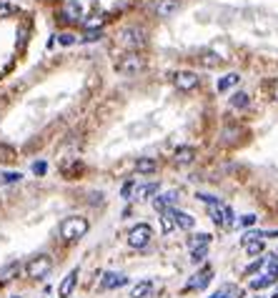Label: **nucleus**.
Segmentation results:
<instances>
[{"instance_id": "1", "label": "nucleus", "mask_w": 278, "mask_h": 298, "mask_svg": "<svg viewBox=\"0 0 278 298\" xmlns=\"http://www.w3.org/2000/svg\"><path fill=\"white\" fill-rule=\"evenodd\" d=\"M88 228H91L88 218H83V216H68V218H63L58 233H60L63 241H80L85 233H88Z\"/></svg>"}, {"instance_id": "2", "label": "nucleus", "mask_w": 278, "mask_h": 298, "mask_svg": "<svg viewBox=\"0 0 278 298\" xmlns=\"http://www.w3.org/2000/svg\"><path fill=\"white\" fill-rule=\"evenodd\" d=\"M50 271H53V258H50L48 253H40V255H35V258H30L25 263V275H28V278H33V281L46 278Z\"/></svg>"}, {"instance_id": "3", "label": "nucleus", "mask_w": 278, "mask_h": 298, "mask_svg": "<svg viewBox=\"0 0 278 298\" xmlns=\"http://www.w3.org/2000/svg\"><path fill=\"white\" fill-rule=\"evenodd\" d=\"M120 43H123L128 50H138V48H143L145 43H148V35L138 25H128V28L120 30Z\"/></svg>"}, {"instance_id": "4", "label": "nucleus", "mask_w": 278, "mask_h": 298, "mask_svg": "<svg viewBox=\"0 0 278 298\" xmlns=\"http://www.w3.org/2000/svg\"><path fill=\"white\" fill-rule=\"evenodd\" d=\"M151 238H153V228L148 223H138L128 230V246L131 248H145L151 243Z\"/></svg>"}, {"instance_id": "5", "label": "nucleus", "mask_w": 278, "mask_h": 298, "mask_svg": "<svg viewBox=\"0 0 278 298\" xmlns=\"http://www.w3.org/2000/svg\"><path fill=\"white\" fill-rule=\"evenodd\" d=\"M208 216H210V221H213V223L221 226V228H228V226L236 223V213H233L228 206H221V203L208 206Z\"/></svg>"}, {"instance_id": "6", "label": "nucleus", "mask_w": 278, "mask_h": 298, "mask_svg": "<svg viewBox=\"0 0 278 298\" xmlns=\"http://www.w3.org/2000/svg\"><path fill=\"white\" fill-rule=\"evenodd\" d=\"M143 68H145V60H143L138 53H128V55H123L120 63H118V70H120L123 75H136V73H140Z\"/></svg>"}, {"instance_id": "7", "label": "nucleus", "mask_w": 278, "mask_h": 298, "mask_svg": "<svg viewBox=\"0 0 278 298\" xmlns=\"http://www.w3.org/2000/svg\"><path fill=\"white\" fill-rule=\"evenodd\" d=\"M198 83H201V78L193 70H178V73H173V85L178 91H183V93L198 88Z\"/></svg>"}, {"instance_id": "8", "label": "nucleus", "mask_w": 278, "mask_h": 298, "mask_svg": "<svg viewBox=\"0 0 278 298\" xmlns=\"http://www.w3.org/2000/svg\"><path fill=\"white\" fill-rule=\"evenodd\" d=\"M210 278H213V271H210V266H203L198 273H193V275H190V281L185 283V291H203V288L210 283Z\"/></svg>"}, {"instance_id": "9", "label": "nucleus", "mask_w": 278, "mask_h": 298, "mask_svg": "<svg viewBox=\"0 0 278 298\" xmlns=\"http://www.w3.org/2000/svg\"><path fill=\"white\" fill-rule=\"evenodd\" d=\"M60 18L66 20V23H83V5L78 3V0H66Z\"/></svg>"}, {"instance_id": "10", "label": "nucleus", "mask_w": 278, "mask_h": 298, "mask_svg": "<svg viewBox=\"0 0 278 298\" xmlns=\"http://www.w3.org/2000/svg\"><path fill=\"white\" fill-rule=\"evenodd\" d=\"M178 10H181V0H158L156 3L158 18H173Z\"/></svg>"}, {"instance_id": "11", "label": "nucleus", "mask_w": 278, "mask_h": 298, "mask_svg": "<svg viewBox=\"0 0 278 298\" xmlns=\"http://www.w3.org/2000/svg\"><path fill=\"white\" fill-rule=\"evenodd\" d=\"M196 148L193 145H181L178 148V151L173 153V160H176V165H190V163H193L196 160Z\"/></svg>"}, {"instance_id": "12", "label": "nucleus", "mask_w": 278, "mask_h": 298, "mask_svg": "<svg viewBox=\"0 0 278 298\" xmlns=\"http://www.w3.org/2000/svg\"><path fill=\"white\" fill-rule=\"evenodd\" d=\"M75 283H78V268H73L66 278H63V283H60V288H58V296L60 298H68L73 291H75Z\"/></svg>"}, {"instance_id": "13", "label": "nucleus", "mask_w": 278, "mask_h": 298, "mask_svg": "<svg viewBox=\"0 0 278 298\" xmlns=\"http://www.w3.org/2000/svg\"><path fill=\"white\" fill-rule=\"evenodd\" d=\"M158 193V183H143V185H136V193H133V201H148Z\"/></svg>"}, {"instance_id": "14", "label": "nucleus", "mask_w": 278, "mask_h": 298, "mask_svg": "<svg viewBox=\"0 0 278 298\" xmlns=\"http://www.w3.org/2000/svg\"><path fill=\"white\" fill-rule=\"evenodd\" d=\"M241 296H243V291L238 286H233V283H223L218 291L210 293V298H241Z\"/></svg>"}, {"instance_id": "15", "label": "nucleus", "mask_w": 278, "mask_h": 298, "mask_svg": "<svg viewBox=\"0 0 278 298\" xmlns=\"http://www.w3.org/2000/svg\"><path fill=\"white\" fill-rule=\"evenodd\" d=\"M125 283H128L125 275H120V273H111V271L105 273V275H103V281H100V286H103V288H108V291H111V288H120V286H125Z\"/></svg>"}, {"instance_id": "16", "label": "nucleus", "mask_w": 278, "mask_h": 298, "mask_svg": "<svg viewBox=\"0 0 278 298\" xmlns=\"http://www.w3.org/2000/svg\"><path fill=\"white\" fill-rule=\"evenodd\" d=\"M176 201H178V190H168V193L153 198V208H156V210H165L170 203H176Z\"/></svg>"}, {"instance_id": "17", "label": "nucleus", "mask_w": 278, "mask_h": 298, "mask_svg": "<svg viewBox=\"0 0 278 298\" xmlns=\"http://www.w3.org/2000/svg\"><path fill=\"white\" fill-rule=\"evenodd\" d=\"M238 80H241V75H238V73H228V75L218 78L216 88H218V93H226V91H231V88H236Z\"/></svg>"}, {"instance_id": "18", "label": "nucleus", "mask_w": 278, "mask_h": 298, "mask_svg": "<svg viewBox=\"0 0 278 298\" xmlns=\"http://www.w3.org/2000/svg\"><path fill=\"white\" fill-rule=\"evenodd\" d=\"M136 170H138V173H143V176L156 173V170H158V163H156V158H138V160H136Z\"/></svg>"}, {"instance_id": "19", "label": "nucleus", "mask_w": 278, "mask_h": 298, "mask_svg": "<svg viewBox=\"0 0 278 298\" xmlns=\"http://www.w3.org/2000/svg\"><path fill=\"white\" fill-rule=\"evenodd\" d=\"M161 228H163V233H170L176 228V216H173V208H165V210H161Z\"/></svg>"}, {"instance_id": "20", "label": "nucleus", "mask_w": 278, "mask_h": 298, "mask_svg": "<svg viewBox=\"0 0 278 298\" xmlns=\"http://www.w3.org/2000/svg\"><path fill=\"white\" fill-rule=\"evenodd\" d=\"M151 291H153V281H140V283L133 286L131 298H148V296H151Z\"/></svg>"}, {"instance_id": "21", "label": "nucleus", "mask_w": 278, "mask_h": 298, "mask_svg": "<svg viewBox=\"0 0 278 298\" xmlns=\"http://www.w3.org/2000/svg\"><path fill=\"white\" fill-rule=\"evenodd\" d=\"M173 216H176V226L178 228H185V230H190L193 228V216H188V213H183V210H178V208H173Z\"/></svg>"}, {"instance_id": "22", "label": "nucleus", "mask_w": 278, "mask_h": 298, "mask_svg": "<svg viewBox=\"0 0 278 298\" xmlns=\"http://www.w3.org/2000/svg\"><path fill=\"white\" fill-rule=\"evenodd\" d=\"M273 283H276V275L263 273V275H258V278L251 281V288H253V291H261V288H268V286H273Z\"/></svg>"}, {"instance_id": "23", "label": "nucleus", "mask_w": 278, "mask_h": 298, "mask_svg": "<svg viewBox=\"0 0 278 298\" xmlns=\"http://www.w3.org/2000/svg\"><path fill=\"white\" fill-rule=\"evenodd\" d=\"M208 243H210V236H208V233H198V236H190V241H188L190 251H193V248H208Z\"/></svg>"}, {"instance_id": "24", "label": "nucleus", "mask_w": 278, "mask_h": 298, "mask_svg": "<svg viewBox=\"0 0 278 298\" xmlns=\"http://www.w3.org/2000/svg\"><path fill=\"white\" fill-rule=\"evenodd\" d=\"M246 105H248V93H243V91H236V93H233L231 95V108H246Z\"/></svg>"}, {"instance_id": "25", "label": "nucleus", "mask_w": 278, "mask_h": 298, "mask_svg": "<svg viewBox=\"0 0 278 298\" xmlns=\"http://www.w3.org/2000/svg\"><path fill=\"white\" fill-rule=\"evenodd\" d=\"M103 20H105V18H100V15H91L88 20H83V28H85V30H100Z\"/></svg>"}, {"instance_id": "26", "label": "nucleus", "mask_w": 278, "mask_h": 298, "mask_svg": "<svg viewBox=\"0 0 278 298\" xmlns=\"http://www.w3.org/2000/svg\"><path fill=\"white\" fill-rule=\"evenodd\" d=\"M20 178H23V173H18V170H5L3 176H0V181H3L5 185H13V183H20Z\"/></svg>"}, {"instance_id": "27", "label": "nucleus", "mask_w": 278, "mask_h": 298, "mask_svg": "<svg viewBox=\"0 0 278 298\" xmlns=\"http://www.w3.org/2000/svg\"><path fill=\"white\" fill-rule=\"evenodd\" d=\"M243 251L248 255H258L263 251V241H248V243H243Z\"/></svg>"}, {"instance_id": "28", "label": "nucleus", "mask_w": 278, "mask_h": 298, "mask_svg": "<svg viewBox=\"0 0 278 298\" xmlns=\"http://www.w3.org/2000/svg\"><path fill=\"white\" fill-rule=\"evenodd\" d=\"M133 193H136V181H128V183H123V188H120V198H133Z\"/></svg>"}, {"instance_id": "29", "label": "nucleus", "mask_w": 278, "mask_h": 298, "mask_svg": "<svg viewBox=\"0 0 278 298\" xmlns=\"http://www.w3.org/2000/svg\"><path fill=\"white\" fill-rule=\"evenodd\" d=\"M103 38V30H85V35L80 38L83 43H98Z\"/></svg>"}, {"instance_id": "30", "label": "nucleus", "mask_w": 278, "mask_h": 298, "mask_svg": "<svg viewBox=\"0 0 278 298\" xmlns=\"http://www.w3.org/2000/svg\"><path fill=\"white\" fill-rule=\"evenodd\" d=\"M5 160H15V151L8 145H0V163H5Z\"/></svg>"}, {"instance_id": "31", "label": "nucleus", "mask_w": 278, "mask_h": 298, "mask_svg": "<svg viewBox=\"0 0 278 298\" xmlns=\"http://www.w3.org/2000/svg\"><path fill=\"white\" fill-rule=\"evenodd\" d=\"M58 43H60V46H75L78 38H75L73 33H60V35H58Z\"/></svg>"}, {"instance_id": "32", "label": "nucleus", "mask_w": 278, "mask_h": 298, "mask_svg": "<svg viewBox=\"0 0 278 298\" xmlns=\"http://www.w3.org/2000/svg\"><path fill=\"white\" fill-rule=\"evenodd\" d=\"M206 253H208V248H193V251H190V261H193V263H201V261L206 258Z\"/></svg>"}, {"instance_id": "33", "label": "nucleus", "mask_w": 278, "mask_h": 298, "mask_svg": "<svg viewBox=\"0 0 278 298\" xmlns=\"http://www.w3.org/2000/svg\"><path fill=\"white\" fill-rule=\"evenodd\" d=\"M196 198H198V201H203L206 206H216V203H221V198H218V196H210V193H198Z\"/></svg>"}, {"instance_id": "34", "label": "nucleus", "mask_w": 278, "mask_h": 298, "mask_svg": "<svg viewBox=\"0 0 278 298\" xmlns=\"http://www.w3.org/2000/svg\"><path fill=\"white\" fill-rule=\"evenodd\" d=\"M46 170H48V163L46 160H35L33 163V173L35 176H46Z\"/></svg>"}, {"instance_id": "35", "label": "nucleus", "mask_w": 278, "mask_h": 298, "mask_svg": "<svg viewBox=\"0 0 278 298\" xmlns=\"http://www.w3.org/2000/svg\"><path fill=\"white\" fill-rule=\"evenodd\" d=\"M10 15H15V5H10V3H0V18H10Z\"/></svg>"}, {"instance_id": "36", "label": "nucleus", "mask_w": 278, "mask_h": 298, "mask_svg": "<svg viewBox=\"0 0 278 298\" xmlns=\"http://www.w3.org/2000/svg\"><path fill=\"white\" fill-rule=\"evenodd\" d=\"M266 266V258H258V261H253L248 268H246V273H255V271H261Z\"/></svg>"}, {"instance_id": "37", "label": "nucleus", "mask_w": 278, "mask_h": 298, "mask_svg": "<svg viewBox=\"0 0 278 298\" xmlns=\"http://www.w3.org/2000/svg\"><path fill=\"white\" fill-rule=\"evenodd\" d=\"M255 221H258V216H253V213H246V216L241 218V226H255Z\"/></svg>"}, {"instance_id": "38", "label": "nucleus", "mask_w": 278, "mask_h": 298, "mask_svg": "<svg viewBox=\"0 0 278 298\" xmlns=\"http://www.w3.org/2000/svg\"><path fill=\"white\" fill-rule=\"evenodd\" d=\"M268 273H271V275H276V278H278V255H276V258L268 263Z\"/></svg>"}, {"instance_id": "39", "label": "nucleus", "mask_w": 278, "mask_h": 298, "mask_svg": "<svg viewBox=\"0 0 278 298\" xmlns=\"http://www.w3.org/2000/svg\"><path fill=\"white\" fill-rule=\"evenodd\" d=\"M273 98H276V100H278V83H276V85H273Z\"/></svg>"}, {"instance_id": "40", "label": "nucleus", "mask_w": 278, "mask_h": 298, "mask_svg": "<svg viewBox=\"0 0 278 298\" xmlns=\"http://www.w3.org/2000/svg\"><path fill=\"white\" fill-rule=\"evenodd\" d=\"M271 298H278V291H276V293H273V296H271Z\"/></svg>"}, {"instance_id": "41", "label": "nucleus", "mask_w": 278, "mask_h": 298, "mask_svg": "<svg viewBox=\"0 0 278 298\" xmlns=\"http://www.w3.org/2000/svg\"><path fill=\"white\" fill-rule=\"evenodd\" d=\"M255 298H266V296H255Z\"/></svg>"}, {"instance_id": "42", "label": "nucleus", "mask_w": 278, "mask_h": 298, "mask_svg": "<svg viewBox=\"0 0 278 298\" xmlns=\"http://www.w3.org/2000/svg\"><path fill=\"white\" fill-rule=\"evenodd\" d=\"M13 298H20V296H13Z\"/></svg>"}]
</instances>
